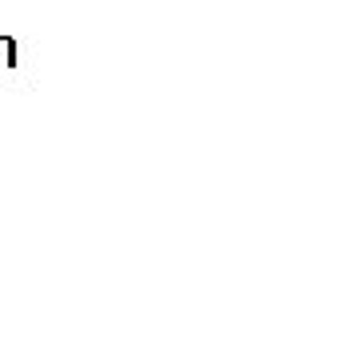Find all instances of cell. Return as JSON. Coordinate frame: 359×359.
Returning <instances> with one entry per match:
<instances>
[{"label":"cell","instance_id":"1","mask_svg":"<svg viewBox=\"0 0 359 359\" xmlns=\"http://www.w3.org/2000/svg\"><path fill=\"white\" fill-rule=\"evenodd\" d=\"M13 52H16V44H13V40H4V36H0V60L16 65V56H13Z\"/></svg>","mask_w":359,"mask_h":359}]
</instances>
